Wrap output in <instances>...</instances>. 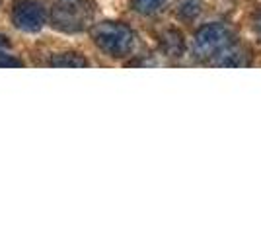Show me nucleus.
I'll list each match as a JSON object with an SVG mask.
<instances>
[{
	"label": "nucleus",
	"mask_w": 261,
	"mask_h": 234,
	"mask_svg": "<svg viewBox=\"0 0 261 234\" xmlns=\"http://www.w3.org/2000/svg\"><path fill=\"white\" fill-rule=\"evenodd\" d=\"M166 4V0H133V8L139 14L150 16L154 12H158Z\"/></svg>",
	"instance_id": "8"
},
{
	"label": "nucleus",
	"mask_w": 261,
	"mask_h": 234,
	"mask_svg": "<svg viewBox=\"0 0 261 234\" xmlns=\"http://www.w3.org/2000/svg\"><path fill=\"white\" fill-rule=\"evenodd\" d=\"M86 59L78 53H59V55H53L51 61H49V67H63V68H84L88 67Z\"/></svg>",
	"instance_id": "7"
},
{
	"label": "nucleus",
	"mask_w": 261,
	"mask_h": 234,
	"mask_svg": "<svg viewBox=\"0 0 261 234\" xmlns=\"http://www.w3.org/2000/svg\"><path fill=\"white\" fill-rule=\"evenodd\" d=\"M201 14V4L197 0H185L179 4V10H177V16L181 20H193Z\"/></svg>",
	"instance_id": "9"
},
{
	"label": "nucleus",
	"mask_w": 261,
	"mask_h": 234,
	"mask_svg": "<svg viewBox=\"0 0 261 234\" xmlns=\"http://www.w3.org/2000/svg\"><path fill=\"white\" fill-rule=\"evenodd\" d=\"M232 43V32L222 23H207L197 30L193 51L199 59H211L222 53Z\"/></svg>",
	"instance_id": "3"
},
{
	"label": "nucleus",
	"mask_w": 261,
	"mask_h": 234,
	"mask_svg": "<svg viewBox=\"0 0 261 234\" xmlns=\"http://www.w3.org/2000/svg\"><path fill=\"white\" fill-rule=\"evenodd\" d=\"M218 59L220 67H248L251 61V55L248 53V49L240 47V45H228Z\"/></svg>",
	"instance_id": "5"
},
{
	"label": "nucleus",
	"mask_w": 261,
	"mask_h": 234,
	"mask_svg": "<svg viewBox=\"0 0 261 234\" xmlns=\"http://www.w3.org/2000/svg\"><path fill=\"white\" fill-rule=\"evenodd\" d=\"M160 47L168 57H181L185 51V41L184 34L177 32V30H168L162 34L160 39Z\"/></svg>",
	"instance_id": "6"
},
{
	"label": "nucleus",
	"mask_w": 261,
	"mask_h": 234,
	"mask_svg": "<svg viewBox=\"0 0 261 234\" xmlns=\"http://www.w3.org/2000/svg\"><path fill=\"white\" fill-rule=\"evenodd\" d=\"M92 20V8L86 0H57L51 10V23L59 32L76 34Z\"/></svg>",
	"instance_id": "2"
},
{
	"label": "nucleus",
	"mask_w": 261,
	"mask_h": 234,
	"mask_svg": "<svg viewBox=\"0 0 261 234\" xmlns=\"http://www.w3.org/2000/svg\"><path fill=\"white\" fill-rule=\"evenodd\" d=\"M253 28H255V32H257V35L261 37V12L255 16V22H253Z\"/></svg>",
	"instance_id": "10"
},
{
	"label": "nucleus",
	"mask_w": 261,
	"mask_h": 234,
	"mask_svg": "<svg viewBox=\"0 0 261 234\" xmlns=\"http://www.w3.org/2000/svg\"><path fill=\"white\" fill-rule=\"evenodd\" d=\"M94 43L108 57L123 59L135 49V34L129 25L121 22H101L92 30Z\"/></svg>",
	"instance_id": "1"
},
{
	"label": "nucleus",
	"mask_w": 261,
	"mask_h": 234,
	"mask_svg": "<svg viewBox=\"0 0 261 234\" xmlns=\"http://www.w3.org/2000/svg\"><path fill=\"white\" fill-rule=\"evenodd\" d=\"M45 10L39 2L33 0H22L14 6L12 10V22L18 30L28 32V34H35L45 25Z\"/></svg>",
	"instance_id": "4"
}]
</instances>
